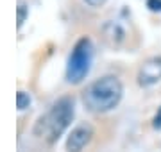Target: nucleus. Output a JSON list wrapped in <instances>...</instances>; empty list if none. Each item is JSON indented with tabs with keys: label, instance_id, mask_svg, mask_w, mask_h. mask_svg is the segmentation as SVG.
Returning <instances> with one entry per match:
<instances>
[{
	"label": "nucleus",
	"instance_id": "f257e3e1",
	"mask_svg": "<svg viewBox=\"0 0 161 152\" xmlns=\"http://www.w3.org/2000/svg\"><path fill=\"white\" fill-rule=\"evenodd\" d=\"M124 86L116 75H104L90 82L82 91V102L93 113H108L120 104Z\"/></svg>",
	"mask_w": 161,
	"mask_h": 152
},
{
	"label": "nucleus",
	"instance_id": "f03ea898",
	"mask_svg": "<svg viewBox=\"0 0 161 152\" xmlns=\"http://www.w3.org/2000/svg\"><path fill=\"white\" fill-rule=\"evenodd\" d=\"M75 115V102L72 97H61L56 100L48 113L43 117L34 125V134L36 136H45L48 143H56V141L63 136V133L68 129Z\"/></svg>",
	"mask_w": 161,
	"mask_h": 152
},
{
	"label": "nucleus",
	"instance_id": "7ed1b4c3",
	"mask_svg": "<svg viewBox=\"0 0 161 152\" xmlns=\"http://www.w3.org/2000/svg\"><path fill=\"white\" fill-rule=\"evenodd\" d=\"M93 59V45L90 38H80L74 45L72 52L68 56V63H66V81L72 84H79L90 72Z\"/></svg>",
	"mask_w": 161,
	"mask_h": 152
},
{
	"label": "nucleus",
	"instance_id": "20e7f679",
	"mask_svg": "<svg viewBox=\"0 0 161 152\" xmlns=\"http://www.w3.org/2000/svg\"><path fill=\"white\" fill-rule=\"evenodd\" d=\"M93 134H95V129L92 123L80 122L79 125H75L66 138V145H64L66 152H82V149L92 141Z\"/></svg>",
	"mask_w": 161,
	"mask_h": 152
},
{
	"label": "nucleus",
	"instance_id": "39448f33",
	"mask_svg": "<svg viewBox=\"0 0 161 152\" xmlns=\"http://www.w3.org/2000/svg\"><path fill=\"white\" fill-rule=\"evenodd\" d=\"M138 84L142 88H149L154 86L156 82L161 81V57L159 56H152V57L145 59L142 66L138 68Z\"/></svg>",
	"mask_w": 161,
	"mask_h": 152
},
{
	"label": "nucleus",
	"instance_id": "423d86ee",
	"mask_svg": "<svg viewBox=\"0 0 161 152\" xmlns=\"http://www.w3.org/2000/svg\"><path fill=\"white\" fill-rule=\"evenodd\" d=\"M104 36H106V40L109 41L111 45H118L122 40H124V30L118 24L115 22H108V24L104 25Z\"/></svg>",
	"mask_w": 161,
	"mask_h": 152
},
{
	"label": "nucleus",
	"instance_id": "0eeeda50",
	"mask_svg": "<svg viewBox=\"0 0 161 152\" xmlns=\"http://www.w3.org/2000/svg\"><path fill=\"white\" fill-rule=\"evenodd\" d=\"M29 106H31V95L27 93V91H18L16 93V107L20 111H23V109H27Z\"/></svg>",
	"mask_w": 161,
	"mask_h": 152
},
{
	"label": "nucleus",
	"instance_id": "6e6552de",
	"mask_svg": "<svg viewBox=\"0 0 161 152\" xmlns=\"http://www.w3.org/2000/svg\"><path fill=\"white\" fill-rule=\"evenodd\" d=\"M27 13H29V7L25 6V2L20 0V4H18V29L23 25L25 18H27Z\"/></svg>",
	"mask_w": 161,
	"mask_h": 152
},
{
	"label": "nucleus",
	"instance_id": "1a4fd4ad",
	"mask_svg": "<svg viewBox=\"0 0 161 152\" xmlns=\"http://www.w3.org/2000/svg\"><path fill=\"white\" fill-rule=\"evenodd\" d=\"M147 7L150 11H161V0H147Z\"/></svg>",
	"mask_w": 161,
	"mask_h": 152
},
{
	"label": "nucleus",
	"instance_id": "9d476101",
	"mask_svg": "<svg viewBox=\"0 0 161 152\" xmlns=\"http://www.w3.org/2000/svg\"><path fill=\"white\" fill-rule=\"evenodd\" d=\"M152 127H154V129H161V107H159V111L156 113L154 120H152Z\"/></svg>",
	"mask_w": 161,
	"mask_h": 152
},
{
	"label": "nucleus",
	"instance_id": "9b49d317",
	"mask_svg": "<svg viewBox=\"0 0 161 152\" xmlns=\"http://www.w3.org/2000/svg\"><path fill=\"white\" fill-rule=\"evenodd\" d=\"M88 6H92V7H100L106 4V0H84Z\"/></svg>",
	"mask_w": 161,
	"mask_h": 152
}]
</instances>
